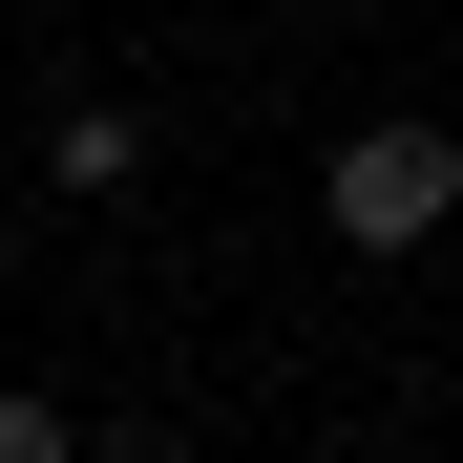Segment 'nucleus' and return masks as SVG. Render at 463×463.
Returning <instances> with one entry per match:
<instances>
[{"label": "nucleus", "instance_id": "nucleus-1", "mask_svg": "<svg viewBox=\"0 0 463 463\" xmlns=\"http://www.w3.org/2000/svg\"><path fill=\"white\" fill-rule=\"evenodd\" d=\"M317 211H337V253H421V232L463 211V147L442 127H358L337 169H317Z\"/></svg>", "mask_w": 463, "mask_h": 463}, {"label": "nucleus", "instance_id": "nucleus-2", "mask_svg": "<svg viewBox=\"0 0 463 463\" xmlns=\"http://www.w3.org/2000/svg\"><path fill=\"white\" fill-rule=\"evenodd\" d=\"M43 169H63V190H127V169H147V106H63Z\"/></svg>", "mask_w": 463, "mask_h": 463}, {"label": "nucleus", "instance_id": "nucleus-3", "mask_svg": "<svg viewBox=\"0 0 463 463\" xmlns=\"http://www.w3.org/2000/svg\"><path fill=\"white\" fill-rule=\"evenodd\" d=\"M63 442H85V421H63V401H22V379H0V463H63Z\"/></svg>", "mask_w": 463, "mask_h": 463}, {"label": "nucleus", "instance_id": "nucleus-4", "mask_svg": "<svg viewBox=\"0 0 463 463\" xmlns=\"http://www.w3.org/2000/svg\"><path fill=\"white\" fill-rule=\"evenodd\" d=\"M0 295H22V232H0Z\"/></svg>", "mask_w": 463, "mask_h": 463}]
</instances>
